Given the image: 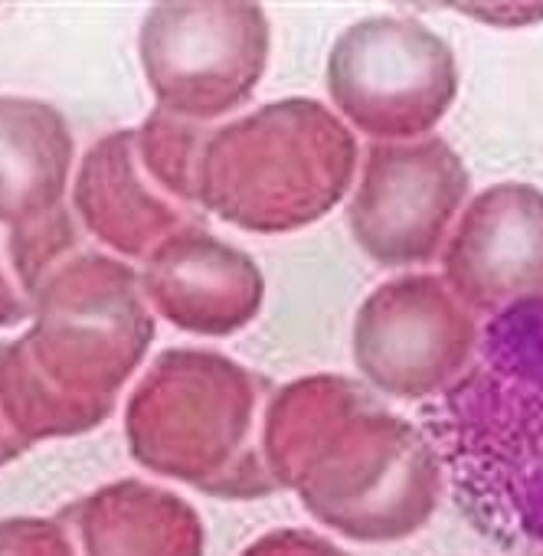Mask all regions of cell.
I'll list each match as a JSON object with an SVG mask.
<instances>
[{
  "mask_svg": "<svg viewBox=\"0 0 543 556\" xmlns=\"http://www.w3.org/2000/svg\"><path fill=\"white\" fill-rule=\"evenodd\" d=\"M262 452L272 481L292 484L325 527L351 540L413 536L442 497L435 445L338 374L268 396Z\"/></svg>",
  "mask_w": 543,
  "mask_h": 556,
  "instance_id": "6da1fadb",
  "label": "cell"
},
{
  "mask_svg": "<svg viewBox=\"0 0 543 556\" xmlns=\"http://www.w3.org/2000/svg\"><path fill=\"white\" fill-rule=\"evenodd\" d=\"M30 331L0 354V406L27 442L109 419L154 341L141 271L79 242L27 282Z\"/></svg>",
  "mask_w": 543,
  "mask_h": 556,
  "instance_id": "7a4b0ae2",
  "label": "cell"
},
{
  "mask_svg": "<svg viewBox=\"0 0 543 556\" xmlns=\"http://www.w3.org/2000/svg\"><path fill=\"white\" fill-rule=\"evenodd\" d=\"M439 396L432 435L465 510L504 543H543V295L497 312Z\"/></svg>",
  "mask_w": 543,
  "mask_h": 556,
  "instance_id": "3957f363",
  "label": "cell"
},
{
  "mask_svg": "<svg viewBox=\"0 0 543 556\" xmlns=\"http://www.w3.org/2000/svg\"><path fill=\"white\" fill-rule=\"evenodd\" d=\"M357 167V138L334 109L308 96L265 102L206 128L197 206L242 232L286 236L338 210Z\"/></svg>",
  "mask_w": 543,
  "mask_h": 556,
  "instance_id": "277c9868",
  "label": "cell"
},
{
  "mask_svg": "<svg viewBox=\"0 0 543 556\" xmlns=\"http://www.w3.org/2000/svg\"><path fill=\"white\" fill-rule=\"evenodd\" d=\"M268 390L265 377L226 354L164 351L125 409L131 458L203 494L258 497L276 488L258 455V409Z\"/></svg>",
  "mask_w": 543,
  "mask_h": 556,
  "instance_id": "5b68a950",
  "label": "cell"
},
{
  "mask_svg": "<svg viewBox=\"0 0 543 556\" xmlns=\"http://www.w3.org/2000/svg\"><path fill=\"white\" fill-rule=\"evenodd\" d=\"M325 86L351 131L374 144L419 141L458 99V63L455 50L426 24L377 14L334 40Z\"/></svg>",
  "mask_w": 543,
  "mask_h": 556,
  "instance_id": "8992f818",
  "label": "cell"
},
{
  "mask_svg": "<svg viewBox=\"0 0 543 556\" xmlns=\"http://www.w3.org/2000/svg\"><path fill=\"white\" fill-rule=\"evenodd\" d=\"M272 24L258 4H154L138 30V60L161 112L213 125L258 89Z\"/></svg>",
  "mask_w": 543,
  "mask_h": 556,
  "instance_id": "52a82bcc",
  "label": "cell"
},
{
  "mask_svg": "<svg viewBox=\"0 0 543 556\" xmlns=\"http://www.w3.org/2000/svg\"><path fill=\"white\" fill-rule=\"evenodd\" d=\"M468 193V167L445 138L370 144L348 203L351 239L383 268L429 265Z\"/></svg>",
  "mask_w": 543,
  "mask_h": 556,
  "instance_id": "ba28073f",
  "label": "cell"
},
{
  "mask_svg": "<svg viewBox=\"0 0 543 556\" xmlns=\"http://www.w3.org/2000/svg\"><path fill=\"white\" fill-rule=\"evenodd\" d=\"M478 338V318L452 295L442 275L403 271L357 308L351 351L357 370L380 393L429 400L465 374Z\"/></svg>",
  "mask_w": 543,
  "mask_h": 556,
  "instance_id": "9c48e42d",
  "label": "cell"
},
{
  "mask_svg": "<svg viewBox=\"0 0 543 556\" xmlns=\"http://www.w3.org/2000/svg\"><path fill=\"white\" fill-rule=\"evenodd\" d=\"M442 282L475 318L543 295V190L504 180L475 193L442 245Z\"/></svg>",
  "mask_w": 543,
  "mask_h": 556,
  "instance_id": "30bf717a",
  "label": "cell"
},
{
  "mask_svg": "<svg viewBox=\"0 0 543 556\" xmlns=\"http://www.w3.org/2000/svg\"><path fill=\"white\" fill-rule=\"evenodd\" d=\"M141 289L154 315L197 338L239 334L265 305L258 262L206 226L180 229L157 245L141 268Z\"/></svg>",
  "mask_w": 543,
  "mask_h": 556,
  "instance_id": "8fae6325",
  "label": "cell"
},
{
  "mask_svg": "<svg viewBox=\"0 0 543 556\" xmlns=\"http://www.w3.org/2000/svg\"><path fill=\"white\" fill-rule=\"evenodd\" d=\"M73 206L86 232L131 262H148L157 245L190 226H206V213L171 197L148 170L138 128L102 135L79 161Z\"/></svg>",
  "mask_w": 543,
  "mask_h": 556,
  "instance_id": "7c38bea8",
  "label": "cell"
},
{
  "mask_svg": "<svg viewBox=\"0 0 543 556\" xmlns=\"http://www.w3.org/2000/svg\"><path fill=\"white\" fill-rule=\"evenodd\" d=\"M56 520L76 556H203L197 510L174 491L135 478L99 488Z\"/></svg>",
  "mask_w": 543,
  "mask_h": 556,
  "instance_id": "4fadbf2b",
  "label": "cell"
},
{
  "mask_svg": "<svg viewBox=\"0 0 543 556\" xmlns=\"http://www.w3.org/2000/svg\"><path fill=\"white\" fill-rule=\"evenodd\" d=\"M73 131L60 109L0 96V229L14 232L66 210Z\"/></svg>",
  "mask_w": 543,
  "mask_h": 556,
  "instance_id": "5bb4252c",
  "label": "cell"
},
{
  "mask_svg": "<svg viewBox=\"0 0 543 556\" xmlns=\"http://www.w3.org/2000/svg\"><path fill=\"white\" fill-rule=\"evenodd\" d=\"M0 556H76L60 520L14 517L0 520Z\"/></svg>",
  "mask_w": 543,
  "mask_h": 556,
  "instance_id": "9a60e30c",
  "label": "cell"
},
{
  "mask_svg": "<svg viewBox=\"0 0 543 556\" xmlns=\"http://www.w3.org/2000/svg\"><path fill=\"white\" fill-rule=\"evenodd\" d=\"M242 556H348V553L315 533L279 530V533H268L258 543H252Z\"/></svg>",
  "mask_w": 543,
  "mask_h": 556,
  "instance_id": "2e32d148",
  "label": "cell"
},
{
  "mask_svg": "<svg viewBox=\"0 0 543 556\" xmlns=\"http://www.w3.org/2000/svg\"><path fill=\"white\" fill-rule=\"evenodd\" d=\"M21 321H30V299L21 289V278L11 265L8 232L0 229V328H14Z\"/></svg>",
  "mask_w": 543,
  "mask_h": 556,
  "instance_id": "e0dca14e",
  "label": "cell"
},
{
  "mask_svg": "<svg viewBox=\"0 0 543 556\" xmlns=\"http://www.w3.org/2000/svg\"><path fill=\"white\" fill-rule=\"evenodd\" d=\"M452 8L458 14H468L494 27H523L543 21V4H452Z\"/></svg>",
  "mask_w": 543,
  "mask_h": 556,
  "instance_id": "ac0fdd59",
  "label": "cell"
},
{
  "mask_svg": "<svg viewBox=\"0 0 543 556\" xmlns=\"http://www.w3.org/2000/svg\"><path fill=\"white\" fill-rule=\"evenodd\" d=\"M0 354H4V344H0ZM30 445L11 429V422H8V416H4V406H0V465H8V462H14L17 455H24Z\"/></svg>",
  "mask_w": 543,
  "mask_h": 556,
  "instance_id": "d6986e66",
  "label": "cell"
}]
</instances>
